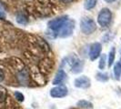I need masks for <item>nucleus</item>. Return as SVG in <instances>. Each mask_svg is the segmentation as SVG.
Listing matches in <instances>:
<instances>
[{
	"instance_id": "1",
	"label": "nucleus",
	"mask_w": 121,
	"mask_h": 109,
	"mask_svg": "<svg viewBox=\"0 0 121 109\" xmlns=\"http://www.w3.org/2000/svg\"><path fill=\"white\" fill-rule=\"evenodd\" d=\"M80 30L86 36L91 35L97 30V24L90 17L82 18L80 21Z\"/></svg>"
},
{
	"instance_id": "2",
	"label": "nucleus",
	"mask_w": 121,
	"mask_h": 109,
	"mask_svg": "<svg viewBox=\"0 0 121 109\" xmlns=\"http://www.w3.org/2000/svg\"><path fill=\"white\" fill-rule=\"evenodd\" d=\"M67 20H68V18H67V16H63L60 17L52 19L48 23V26L49 30L54 34V36H56L58 35V32L61 29V27L66 24Z\"/></svg>"
},
{
	"instance_id": "3",
	"label": "nucleus",
	"mask_w": 121,
	"mask_h": 109,
	"mask_svg": "<svg viewBox=\"0 0 121 109\" xmlns=\"http://www.w3.org/2000/svg\"><path fill=\"white\" fill-rule=\"evenodd\" d=\"M112 21V13L108 8H103L97 16V23L101 27H108Z\"/></svg>"
},
{
	"instance_id": "4",
	"label": "nucleus",
	"mask_w": 121,
	"mask_h": 109,
	"mask_svg": "<svg viewBox=\"0 0 121 109\" xmlns=\"http://www.w3.org/2000/svg\"><path fill=\"white\" fill-rule=\"evenodd\" d=\"M74 29H75V21L72 19L67 20L66 24L61 27V29L58 32V36L61 38H67L68 36H72Z\"/></svg>"
},
{
	"instance_id": "5",
	"label": "nucleus",
	"mask_w": 121,
	"mask_h": 109,
	"mask_svg": "<svg viewBox=\"0 0 121 109\" xmlns=\"http://www.w3.org/2000/svg\"><path fill=\"white\" fill-rule=\"evenodd\" d=\"M101 51H102V45L98 42L93 43L89 47V52H88L89 59L91 61H95L97 59L101 54Z\"/></svg>"
},
{
	"instance_id": "6",
	"label": "nucleus",
	"mask_w": 121,
	"mask_h": 109,
	"mask_svg": "<svg viewBox=\"0 0 121 109\" xmlns=\"http://www.w3.org/2000/svg\"><path fill=\"white\" fill-rule=\"evenodd\" d=\"M67 95V88L66 85H57L50 90V96L54 98H62Z\"/></svg>"
},
{
	"instance_id": "7",
	"label": "nucleus",
	"mask_w": 121,
	"mask_h": 109,
	"mask_svg": "<svg viewBox=\"0 0 121 109\" xmlns=\"http://www.w3.org/2000/svg\"><path fill=\"white\" fill-rule=\"evenodd\" d=\"M75 86L78 87V88H81V89H86L88 88L91 85L90 79L88 78L87 76L86 75H82V76H79L78 78L75 79Z\"/></svg>"
},
{
	"instance_id": "8",
	"label": "nucleus",
	"mask_w": 121,
	"mask_h": 109,
	"mask_svg": "<svg viewBox=\"0 0 121 109\" xmlns=\"http://www.w3.org/2000/svg\"><path fill=\"white\" fill-rule=\"evenodd\" d=\"M17 78L18 82L23 85H26L28 84V81H29V74L27 72L26 69H21L17 75Z\"/></svg>"
},
{
	"instance_id": "9",
	"label": "nucleus",
	"mask_w": 121,
	"mask_h": 109,
	"mask_svg": "<svg viewBox=\"0 0 121 109\" xmlns=\"http://www.w3.org/2000/svg\"><path fill=\"white\" fill-rule=\"evenodd\" d=\"M67 79V74L65 72L64 69H59L57 73L56 74L54 80H53V85H59L63 84Z\"/></svg>"
},
{
	"instance_id": "10",
	"label": "nucleus",
	"mask_w": 121,
	"mask_h": 109,
	"mask_svg": "<svg viewBox=\"0 0 121 109\" xmlns=\"http://www.w3.org/2000/svg\"><path fill=\"white\" fill-rule=\"evenodd\" d=\"M16 20H17V23H18L19 25H26L28 23V17H27V15L25 12L21 11V12H18L17 14V17H16Z\"/></svg>"
},
{
	"instance_id": "11",
	"label": "nucleus",
	"mask_w": 121,
	"mask_h": 109,
	"mask_svg": "<svg viewBox=\"0 0 121 109\" xmlns=\"http://www.w3.org/2000/svg\"><path fill=\"white\" fill-rule=\"evenodd\" d=\"M83 67H84V64H83V62L81 60H78L76 61V63L73 65V67H71V71H72L74 74H78V73L82 72V70H83Z\"/></svg>"
},
{
	"instance_id": "12",
	"label": "nucleus",
	"mask_w": 121,
	"mask_h": 109,
	"mask_svg": "<svg viewBox=\"0 0 121 109\" xmlns=\"http://www.w3.org/2000/svg\"><path fill=\"white\" fill-rule=\"evenodd\" d=\"M97 0H85V4H84V7L86 10H91L93 9L96 5H97Z\"/></svg>"
},
{
	"instance_id": "13",
	"label": "nucleus",
	"mask_w": 121,
	"mask_h": 109,
	"mask_svg": "<svg viewBox=\"0 0 121 109\" xmlns=\"http://www.w3.org/2000/svg\"><path fill=\"white\" fill-rule=\"evenodd\" d=\"M78 105L79 107H82V108H86V109H90L93 107L92 103H90L87 100H80V101L78 102Z\"/></svg>"
},
{
	"instance_id": "14",
	"label": "nucleus",
	"mask_w": 121,
	"mask_h": 109,
	"mask_svg": "<svg viewBox=\"0 0 121 109\" xmlns=\"http://www.w3.org/2000/svg\"><path fill=\"white\" fill-rule=\"evenodd\" d=\"M115 57H116V49L113 47V48L110 50L108 54V67H111L112 65L114 64V61H115Z\"/></svg>"
},
{
	"instance_id": "15",
	"label": "nucleus",
	"mask_w": 121,
	"mask_h": 109,
	"mask_svg": "<svg viewBox=\"0 0 121 109\" xmlns=\"http://www.w3.org/2000/svg\"><path fill=\"white\" fill-rule=\"evenodd\" d=\"M114 75H115L116 78L119 79L121 75V64L120 63H117L114 67Z\"/></svg>"
},
{
	"instance_id": "16",
	"label": "nucleus",
	"mask_w": 121,
	"mask_h": 109,
	"mask_svg": "<svg viewBox=\"0 0 121 109\" xmlns=\"http://www.w3.org/2000/svg\"><path fill=\"white\" fill-rule=\"evenodd\" d=\"M106 62H107V56L106 54H102L101 57L99 58V63H98V67L99 69L103 70L105 67H106Z\"/></svg>"
},
{
	"instance_id": "17",
	"label": "nucleus",
	"mask_w": 121,
	"mask_h": 109,
	"mask_svg": "<svg viewBox=\"0 0 121 109\" xmlns=\"http://www.w3.org/2000/svg\"><path fill=\"white\" fill-rule=\"evenodd\" d=\"M6 88L0 85V102H3V101H5V99H6Z\"/></svg>"
},
{
	"instance_id": "18",
	"label": "nucleus",
	"mask_w": 121,
	"mask_h": 109,
	"mask_svg": "<svg viewBox=\"0 0 121 109\" xmlns=\"http://www.w3.org/2000/svg\"><path fill=\"white\" fill-rule=\"evenodd\" d=\"M15 96L16 98L17 99L19 102H23L24 101V96H23V94L22 93H20V92H15Z\"/></svg>"
},
{
	"instance_id": "19",
	"label": "nucleus",
	"mask_w": 121,
	"mask_h": 109,
	"mask_svg": "<svg viewBox=\"0 0 121 109\" xmlns=\"http://www.w3.org/2000/svg\"><path fill=\"white\" fill-rule=\"evenodd\" d=\"M97 79L98 80H101V81H107L108 79V75L106 74H99L97 75Z\"/></svg>"
},
{
	"instance_id": "20",
	"label": "nucleus",
	"mask_w": 121,
	"mask_h": 109,
	"mask_svg": "<svg viewBox=\"0 0 121 109\" xmlns=\"http://www.w3.org/2000/svg\"><path fill=\"white\" fill-rule=\"evenodd\" d=\"M4 78H5V74H4L2 69H0V82H2Z\"/></svg>"
},
{
	"instance_id": "21",
	"label": "nucleus",
	"mask_w": 121,
	"mask_h": 109,
	"mask_svg": "<svg viewBox=\"0 0 121 109\" xmlns=\"http://www.w3.org/2000/svg\"><path fill=\"white\" fill-rule=\"evenodd\" d=\"M105 2H107V3H114L115 1H117V0H104Z\"/></svg>"
}]
</instances>
